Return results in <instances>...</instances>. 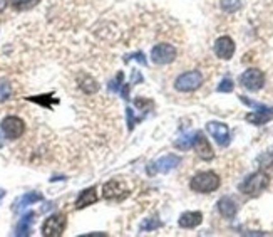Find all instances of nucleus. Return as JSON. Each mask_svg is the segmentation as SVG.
<instances>
[{"label": "nucleus", "instance_id": "nucleus-30", "mask_svg": "<svg viewBox=\"0 0 273 237\" xmlns=\"http://www.w3.org/2000/svg\"><path fill=\"white\" fill-rule=\"evenodd\" d=\"M5 5H7V0H0V12L5 9Z\"/></svg>", "mask_w": 273, "mask_h": 237}, {"label": "nucleus", "instance_id": "nucleus-24", "mask_svg": "<svg viewBox=\"0 0 273 237\" xmlns=\"http://www.w3.org/2000/svg\"><path fill=\"white\" fill-rule=\"evenodd\" d=\"M158 227H161V222L158 219H148V221H144L141 224V230H154Z\"/></svg>", "mask_w": 273, "mask_h": 237}, {"label": "nucleus", "instance_id": "nucleus-12", "mask_svg": "<svg viewBox=\"0 0 273 237\" xmlns=\"http://www.w3.org/2000/svg\"><path fill=\"white\" fill-rule=\"evenodd\" d=\"M102 195H104V199H107V200L123 199V197H126V195H127V188H124L121 182L111 180V182H107L102 187Z\"/></svg>", "mask_w": 273, "mask_h": 237}, {"label": "nucleus", "instance_id": "nucleus-5", "mask_svg": "<svg viewBox=\"0 0 273 237\" xmlns=\"http://www.w3.org/2000/svg\"><path fill=\"white\" fill-rule=\"evenodd\" d=\"M66 224H67V219L64 214H54V216H50L47 221L44 222L42 234L47 237H59L64 234V230H66Z\"/></svg>", "mask_w": 273, "mask_h": 237}, {"label": "nucleus", "instance_id": "nucleus-3", "mask_svg": "<svg viewBox=\"0 0 273 237\" xmlns=\"http://www.w3.org/2000/svg\"><path fill=\"white\" fill-rule=\"evenodd\" d=\"M203 84V76L200 71H189L184 73L181 76H178V79L174 81V88L181 92H191L196 91Z\"/></svg>", "mask_w": 273, "mask_h": 237}, {"label": "nucleus", "instance_id": "nucleus-29", "mask_svg": "<svg viewBox=\"0 0 273 237\" xmlns=\"http://www.w3.org/2000/svg\"><path fill=\"white\" fill-rule=\"evenodd\" d=\"M131 59H136L138 62H141V64H146V59H144V54L143 53H134L131 56H126V61H131Z\"/></svg>", "mask_w": 273, "mask_h": 237}, {"label": "nucleus", "instance_id": "nucleus-6", "mask_svg": "<svg viewBox=\"0 0 273 237\" xmlns=\"http://www.w3.org/2000/svg\"><path fill=\"white\" fill-rule=\"evenodd\" d=\"M176 49H174V45L171 44H156L153 51H151V59L156 64H170L174 59H176Z\"/></svg>", "mask_w": 273, "mask_h": 237}, {"label": "nucleus", "instance_id": "nucleus-8", "mask_svg": "<svg viewBox=\"0 0 273 237\" xmlns=\"http://www.w3.org/2000/svg\"><path fill=\"white\" fill-rule=\"evenodd\" d=\"M206 130L214 138V141H216L220 147H226L230 143V130L225 123L210 121V123L206 125Z\"/></svg>", "mask_w": 273, "mask_h": 237}, {"label": "nucleus", "instance_id": "nucleus-31", "mask_svg": "<svg viewBox=\"0 0 273 237\" xmlns=\"http://www.w3.org/2000/svg\"><path fill=\"white\" fill-rule=\"evenodd\" d=\"M4 195H5V192H4V190H2V188H0V199H2V197H4Z\"/></svg>", "mask_w": 273, "mask_h": 237}, {"label": "nucleus", "instance_id": "nucleus-1", "mask_svg": "<svg viewBox=\"0 0 273 237\" xmlns=\"http://www.w3.org/2000/svg\"><path fill=\"white\" fill-rule=\"evenodd\" d=\"M268 183H270V178L265 172H255L240 183V192L248 195V197H257V195H260L268 187Z\"/></svg>", "mask_w": 273, "mask_h": 237}, {"label": "nucleus", "instance_id": "nucleus-7", "mask_svg": "<svg viewBox=\"0 0 273 237\" xmlns=\"http://www.w3.org/2000/svg\"><path fill=\"white\" fill-rule=\"evenodd\" d=\"M2 131H4L5 138H9V140H17V138H20L24 135L25 123L19 116H7L2 121Z\"/></svg>", "mask_w": 273, "mask_h": 237}, {"label": "nucleus", "instance_id": "nucleus-16", "mask_svg": "<svg viewBox=\"0 0 273 237\" xmlns=\"http://www.w3.org/2000/svg\"><path fill=\"white\" fill-rule=\"evenodd\" d=\"M79 88L83 89L86 94H94V92L99 91V84H97V81L92 76H89V74H80Z\"/></svg>", "mask_w": 273, "mask_h": 237}, {"label": "nucleus", "instance_id": "nucleus-15", "mask_svg": "<svg viewBox=\"0 0 273 237\" xmlns=\"http://www.w3.org/2000/svg\"><path fill=\"white\" fill-rule=\"evenodd\" d=\"M203 222V214L201 212H184L179 217V225L183 229H195Z\"/></svg>", "mask_w": 273, "mask_h": 237}, {"label": "nucleus", "instance_id": "nucleus-28", "mask_svg": "<svg viewBox=\"0 0 273 237\" xmlns=\"http://www.w3.org/2000/svg\"><path fill=\"white\" fill-rule=\"evenodd\" d=\"M126 111H127V126H129V130H132L134 128V125L139 121V118L134 116V111H132L131 108H127Z\"/></svg>", "mask_w": 273, "mask_h": 237}, {"label": "nucleus", "instance_id": "nucleus-19", "mask_svg": "<svg viewBox=\"0 0 273 237\" xmlns=\"http://www.w3.org/2000/svg\"><path fill=\"white\" fill-rule=\"evenodd\" d=\"M193 141H195V133H189V135L178 138L174 145H176V148H179V150H188L189 147H193Z\"/></svg>", "mask_w": 273, "mask_h": 237}, {"label": "nucleus", "instance_id": "nucleus-22", "mask_svg": "<svg viewBox=\"0 0 273 237\" xmlns=\"http://www.w3.org/2000/svg\"><path fill=\"white\" fill-rule=\"evenodd\" d=\"M241 7V0H222V9L225 12L233 14Z\"/></svg>", "mask_w": 273, "mask_h": 237}, {"label": "nucleus", "instance_id": "nucleus-9", "mask_svg": "<svg viewBox=\"0 0 273 237\" xmlns=\"http://www.w3.org/2000/svg\"><path fill=\"white\" fill-rule=\"evenodd\" d=\"M214 54H216L220 59H225V61L231 59V57H233V54H235V42H233V39L228 37V36L220 37L216 42H214Z\"/></svg>", "mask_w": 273, "mask_h": 237}, {"label": "nucleus", "instance_id": "nucleus-23", "mask_svg": "<svg viewBox=\"0 0 273 237\" xmlns=\"http://www.w3.org/2000/svg\"><path fill=\"white\" fill-rule=\"evenodd\" d=\"M240 100H241L243 103H245L247 106L253 108V109H257V111H273V108H268V106H265V105H260V103H257V101L248 100L247 96H240Z\"/></svg>", "mask_w": 273, "mask_h": 237}, {"label": "nucleus", "instance_id": "nucleus-18", "mask_svg": "<svg viewBox=\"0 0 273 237\" xmlns=\"http://www.w3.org/2000/svg\"><path fill=\"white\" fill-rule=\"evenodd\" d=\"M39 2L40 0H10V4H12V7L15 10H29L36 7Z\"/></svg>", "mask_w": 273, "mask_h": 237}, {"label": "nucleus", "instance_id": "nucleus-26", "mask_svg": "<svg viewBox=\"0 0 273 237\" xmlns=\"http://www.w3.org/2000/svg\"><path fill=\"white\" fill-rule=\"evenodd\" d=\"M40 199H42V195H40V194H27V195L22 197L20 204H22V207H25L27 204H32V202H37Z\"/></svg>", "mask_w": 273, "mask_h": 237}, {"label": "nucleus", "instance_id": "nucleus-27", "mask_svg": "<svg viewBox=\"0 0 273 237\" xmlns=\"http://www.w3.org/2000/svg\"><path fill=\"white\" fill-rule=\"evenodd\" d=\"M136 106L138 108H141V109H144V111H151L153 109V101H149V100H141V98H136Z\"/></svg>", "mask_w": 273, "mask_h": 237}, {"label": "nucleus", "instance_id": "nucleus-2", "mask_svg": "<svg viewBox=\"0 0 273 237\" xmlns=\"http://www.w3.org/2000/svg\"><path fill=\"white\" fill-rule=\"evenodd\" d=\"M191 190L200 194H210L214 192L220 187V177L214 172H201L191 178L189 182Z\"/></svg>", "mask_w": 273, "mask_h": 237}, {"label": "nucleus", "instance_id": "nucleus-21", "mask_svg": "<svg viewBox=\"0 0 273 237\" xmlns=\"http://www.w3.org/2000/svg\"><path fill=\"white\" fill-rule=\"evenodd\" d=\"M10 94H12V86L7 79H0V103L9 100Z\"/></svg>", "mask_w": 273, "mask_h": 237}, {"label": "nucleus", "instance_id": "nucleus-20", "mask_svg": "<svg viewBox=\"0 0 273 237\" xmlns=\"http://www.w3.org/2000/svg\"><path fill=\"white\" fill-rule=\"evenodd\" d=\"M32 214H29L24 219H22V222L19 224V227H17V234H22V235H27L31 234V222H32Z\"/></svg>", "mask_w": 273, "mask_h": 237}, {"label": "nucleus", "instance_id": "nucleus-14", "mask_svg": "<svg viewBox=\"0 0 273 237\" xmlns=\"http://www.w3.org/2000/svg\"><path fill=\"white\" fill-rule=\"evenodd\" d=\"M97 202V190L94 187L86 188L79 194L77 200H75V209H84L87 205H92Z\"/></svg>", "mask_w": 273, "mask_h": 237}, {"label": "nucleus", "instance_id": "nucleus-17", "mask_svg": "<svg viewBox=\"0 0 273 237\" xmlns=\"http://www.w3.org/2000/svg\"><path fill=\"white\" fill-rule=\"evenodd\" d=\"M270 120H273V111H257V113H250L247 114V121L253 125H265L268 123Z\"/></svg>", "mask_w": 273, "mask_h": 237}, {"label": "nucleus", "instance_id": "nucleus-11", "mask_svg": "<svg viewBox=\"0 0 273 237\" xmlns=\"http://www.w3.org/2000/svg\"><path fill=\"white\" fill-rule=\"evenodd\" d=\"M193 148L196 150V153H198V157L201 160H211L214 157V152L210 145V141L206 140L205 135L203 133H195V141H193Z\"/></svg>", "mask_w": 273, "mask_h": 237}, {"label": "nucleus", "instance_id": "nucleus-10", "mask_svg": "<svg viewBox=\"0 0 273 237\" xmlns=\"http://www.w3.org/2000/svg\"><path fill=\"white\" fill-rule=\"evenodd\" d=\"M181 163V158L178 155H165L159 160H156L153 163V169H151V173H168L174 170L176 167Z\"/></svg>", "mask_w": 273, "mask_h": 237}, {"label": "nucleus", "instance_id": "nucleus-4", "mask_svg": "<svg viewBox=\"0 0 273 237\" xmlns=\"http://www.w3.org/2000/svg\"><path fill=\"white\" fill-rule=\"evenodd\" d=\"M240 83L248 91H260L265 84V74L260 69L250 67L240 76Z\"/></svg>", "mask_w": 273, "mask_h": 237}, {"label": "nucleus", "instance_id": "nucleus-25", "mask_svg": "<svg viewBox=\"0 0 273 237\" xmlns=\"http://www.w3.org/2000/svg\"><path fill=\"white\" fill-rule=\"evenodd\" d=\"M233 88H235V86H233V81L226 78V79L222 81V83H220L218 91H220V92H231V91H233Z\"/></svg>", "mask_w": 273, "mask_h": 237}, {"label": "nucleus", "instance_id": "nucleus-13", "mask_svg": "<svg viewBox=\"0 0 273 237\" xmlns=\"http://www.w3.org/2000/svg\"><path fill=\"white\" fill-rule=\"evenodd\" d=\"M218 210L225 219H233L238 212V205L231 197H223L218 200Z\"/></svg>", "mask_w": 273, "mask_h": 237}]
</instances>
